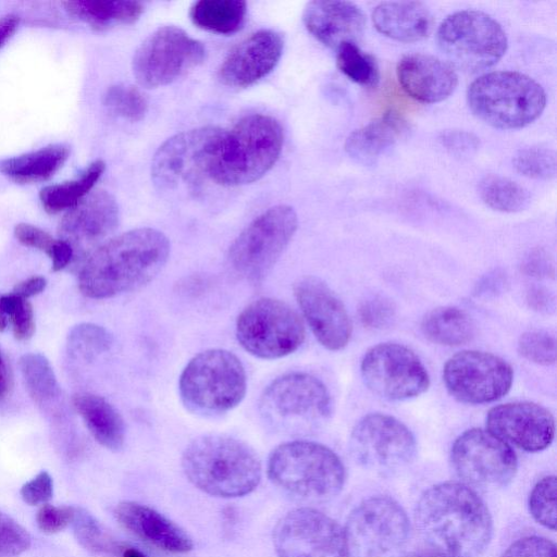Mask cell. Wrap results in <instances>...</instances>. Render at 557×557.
I'll return each mask as SVG.
<instances>
[{"label":"cell","mask_w":557,"mask_h":557,"mask_svg":"<svg viewBox=\"0 0 557 557\" xmlns=\"http://www.w3.org/2000/svg\"><path fill=\"white\" fill-rule=\"evenodd\" d=\"M413 521L424 543L449 557H478L493 535L485 503L473 488L458 482L428 488L416 505Z\"/></svg>","instance_id":"cell-1"},{"label":"cell","mask_w":557,"mask_h":557,"mask_svg":"<svg viewBox=\"0 0 557 557\" xmlns=\"http://www.w3.org/2000/svg\"><path fill=\"white\" fill-rule=\"evenodd\" d=\"M160 231L140 227L114 236L95 249L78 269V287L87 297L104 299L138 289L152 281L170 256Z\"/></svg>","instance_id":"cell-2"},{"label":"cell","mask_w":557,"mask_h":557,"mask_svg":"<svg viewBox=\"0 0 557 557\" xmlns=\"http://www.w3.org/2000/svg\"><path fill=\"white\" fill-rule=\"evenodd\" d=\"M182 468L197 488L223 498L251 493L262 474L260 459L252 448L220 434L193 440L183 453Z\"/></svg>","instance_id":"cell-3"},{"label":"cell","mask_w":557,"mask_h":557,"mask_svg":"<svg viewBox=\"0 0 557 557\" xmlns=\"http://www.w3.org/2000/svg\"><path fill=\"white\" fill-rule=\"evenodd\" d=\"M283 129L272 116L251 114L224 131L209 169V178L239 186L261 178L277 161Z\"/></svg>","instance_id":"cell-4"},{"label":"cell","mask_w":557,"mask_h":557,"mask_svg":"<svg viewBox=\"0 0 557 557\" xmlns=\"http://www.w3.org/2000/svg\"><path fill=\"white\" fill-rule=\"evenodd\" d=\"M268 475L295 500L319 504L338 495L346 473L342 460L329 447L311 441H290L270 454Z\"/></svg>","instance_id":"cell-5"},{"label":"cell","mask_w":557,"mask_h":557,"mask_svg":"<svg viewBox=\"0 0 557 557\" xmlns=\"http://www.w3.org/2000/svg\"><path fill=\"white\" fill-rule=\"evenodd\" d=\"M467 103L481 121L499 129H518L544 111L546 94L532 77L515 71H493L467 89Z\"/></svg>","instance_id":"cell-6"},{"label":"cell","mask_w":557,"mask_h":557,"mask_svg":"<svg viewBox=\"0 0 557 557\" xmlns=\"http://www.w3.org/2000/svg\"><path fill=\"white\" fill-rule=\"evenodd\" d=\"M178 389L191 411L212 416L240 404L247 389L246 371L239 358L226 349H207L183 369Z\"/></svg>","instance_id":"cell-7"},{"label":"cell","mask_w":557,"mask_h":557,"mask_svg":"<svg viewBox=\"0 0 557 557\" xmlns=\"http://www.w3.org/2000/svg\"><path fill=\"white\" fill-rule=\"evenodd\" d=\"M436 40L448 63L467 73L492 67L508 46L502 25L478 10H462L446 16L437 28Z\"/></svg>","instance_id":"cell-8"},{"label":"cell","mask_w":557,"mask_h":557,"mask_svg":"<svg viewBox=\"0 0 557 557\" xmlns=\"http://www.w3.org/2000/svg\"><path fill=\"white\" fill-rule=\"evenodd\" d=\"M298 226L295 210L286 205L269 208L251 221L231 244L232 269L249 282H260L290 243Z\"/></svg>","instance_id":"cell-9"},{"label":"cell","mask_w":557,"mask_h":557,"mask_svg":"<svg viewBox=\"0 0 557 557\" xmlns=\"http://www.w3.org/2000/svg\"><path fill=\"white\" fill-rule=\"evenodd\" d=\"M305 325L286 302L261 297L248 304L236 320L240 346L260 359H278L296 351L304 343Z\"/></svg>","instance_id":"cell-10"},{"label":"cell","mask_w":557,"mask_h":557,"mask_svg":"<svg viewBox=\"0 0 557 557\" xmlns=\"http://www.w3.org/2000/svg\"><path fill=\"white\" fill-rule=\"evenodd\" d=\"M223 132L216 126H202L184 131L164 141L151 163L154 185L164 191L197 188L209 177Z\"/></svg>","instance_id":"cell-11"},{"label":"cell","mask_w":557,"mask_h":557,"mask_svg":"<svg viewBox=\"0 0 557 557\" xmlns=\"http://www.w3.org/2000/svg\"><path fill=\"white\" fill-rule=\"evenodd\" d=\"M409 529L406 511L392 497L364 499L344 528L349 557H391L406 543Z\"/></svg>","instance_id":"cell-12"},{"label":"cell","mask_w":557,"mask_h":557,"mask_svg":"<svg viewBox=\"0 0 557 557\" xmlns=\"http://www.w3.org/2000/svg\"><path fill=\"white\" fill-rule=\"evenodd\" d=\"M203 45L180 27L162 26L149 35L136 50L132 67L139 85L165 86L201 64Z\"/></svg>","instance_id":"cell-13"},{"label":"cell","mask_w":557,"mask_h":557,"mask_svg":"<svg viewBox=\"0 0 557 557\" xmlns=\"http://www.w3.org/2000/svg\"><path fill=\"white\" fill-rule=\"evenodd\" d=\"M262 417L277 428H295L327 418L332 410L331 395L315 376L290 372L273 380L259 401Z\"/></svg>","instance_id":"cell-14"},{"label":"cell","mask_w":557,"mask_h":557,"mask_svg":"<svg viewBox=\"0 0 557 557\" xmlns=\"http://www.w3.org/2000/svg\"><path fill=\"white\" fill-rule=\"evenodd\" d=\"M450 460L462 483L480 490L506 486L518 467L510 445L482 429L460 434L453 444Z\"/></svg>","instance_id":"cell-15"},{"label":"cell","mask_w":557,"mask_h":557,"mask_svg":"<svg viewBox=\"0 0 557 557\" xmlns=\"http://www.w3.org/2000/svg\"><path fill=\"white\" fill-rule=\"evenodd\" d=\"M417 450L411 431L396 418L370 413L361 418L350 435L354 460L368 470L389 474L412 461Z\"/></svg>","instance_id":"cell-16"},{"label":"cell","mask_w":557,"mask_h":557,"mask_svg":"<svg viewBox=\"0 0 557 557\" xmlns=\"http://www.w3.org/2000/svg\"><path fill=\"white\" fill-rule=\"evenodd\" d=\"M360 371L366 385L389 400L414 398L430 385L429 373L420 358L397 343H381L368 349Z\"/></svg>","instance_id":"cell-17"},{"label":"cell","mask_w":557,"mask_h":557,"mask_svg":"<svg viewBox=\"0 0 557 557\" xmlns=\"http://www.w3.org/2000/svg\"><path fill=\"white\" fill-rule=\"evenodd\" d=\"M273 545L278 557H349L344 528L311 507L283 516L273 530Z\"/></svg>","instance_id":"cell-18"},{"label":"cell","mask_w":557,"mask_h":557,"mask_svg":"<svg viewBox=\"0 0 557 557\" xmlns=\"http://www.w3.org/2000/svg\"><path fill=\"white\" fill-rule=\"evenodd\" d=\"M443 380L457 400L481 405L505 396L511 388L513 372L508 362L494 354L463 350L446 361Z\"/></svg>","instance_id":"cell-19"},{"label":"cell","mask_w":557,"mask_h":557,"mask_svg":"<svg viewBox=\"0 0 557 557\" xmlns=\"http://www.w3.org/2000/svg\"><path fill=\"white\" fill-rule=\"evenodd\" d=\"M119 206L108 191H90L65 212L58 226L59 238L71 245L73 263L79 269L88 256L115 231Z\"/></svg>","instance_id":"cell-20"},{"label":"cell","mask_w":557,"mask_h":557,"mask_svg":"<svg viewBox=\"0 0 557 557\" xmlns=\"http://www.w3.org/2000/svg\"><path fill=\"white\" fill-rule=\"evenodd\" d=\"M302 315L319 343L329 350L347 346L352 334L350 317L329 285L315 276H304L294 286Z\"/></svg>","instance_id":"cell-21"},{"label":"cell","mask_w":557,"mask_h":557,"mask_svg":"<svg viewBox=\"0 0 557 557\" xmlns=\"http://www.w3.org/2000/svg\"><path fill=\"white\" fill-rule=\"evenodd\" d=\"M487 431L525 451L547 448L555 435L553 414L543 406L531 401L506 403L490 409Z\"/></svg>","instance_id":"cell-22"},{"label":"cell","mask_w":557,"mask_h":557,"mask_svg":"<svg viewBox=\"0 0 557 557\" xmlns=\"http://www.w3.org/2000/svg\"><path fill=\"white\" fill-rule=\"evenodd\" d=\"M284 48L282 35L261 29L236 45L218 71L219 81L232 88H245L270 74L277 65Z\"/></svg>","instance_id":"cell-23"},{"label":"cell","mask_w":557,"mask_h":557,"mask_svg":"<svg viewBox=\"0 0 557 557\" xmlns=\"http://www.w3.org/2000/svg\"><path fill=\"white\" fill-rule=\"evenodd\" d=\"M302 21L307 30L322 45L337 49L346 42L361 38L366 15L350 1L314 0L304 9Z\"/></svg>","instance_id":"cell-24"},{"label":"cell","mask_w":557,"mask_h":557,"mask_svg":"<svg viewBox=\"0 0 557 557\" xmlns=\"http://www.w3.org/2000/svg\"><path fill=\"white\" fill-rule=\"evenodd\" d=\"M396 75L401 88L424 103L445 100L458 85V75L448 62L424 53L404 55L397 63Z\"/></svg>","instance_id":"cell-25"},{"label":"cell","mask_w":557,"mask_h":557,"mask_svg":"<svg viewBox=\"0 0 557 557\" xmlns=\"http://www.w3.org/2000/svg\"><path fill=\"white\" fill-rule=\"evenodd\" d=\"M114 516L126 530L161 549L186 553L194 546L183 529L146 505L121 502L114 509Z\"/></svg>","instance_id":"cell-26"},{"label":"cell","mask_w":557,"mask_h":557,"mask_svg":"<svg viewBox=\"0 0 557 557\" xmlns=\"http://www.w3.org/2000/svg\"><path fill=\"white\" fill-rule=\"evenodd\" d=\"M374 27L382 35L401 42L426 38L433 29V16L419 1H385L372 11Z\"/></svg>","instance_id":"cell-27"},{"label":"cell","mask_w":557,"mask_h":557,"mask_svg":"<svg viewBox=\"0 0 557 557\" xmlns=\"http://www.w3.org/2000/svg\"><path fill=\"white\" fill-rule=\"evenodd\" d=\"M406 129L405 121L396 113H385L347 137L345 150L356 162L373 165L399 139Z\"/></svg>","instance_id":"cell-28"},{"label":"cell","mask_w":557,"mask_h":557,"mask_svg":"<svg viewBox=\"0 0 557 557\" xmlns=\"http://www.w3.org/2000/svg\"><path fill=\"white\" fill-rule=\"evenodd\" d=\"M72 404L101 446L113 451L123 447L124 420L108 400L92 393L81 392L72 396Z\"/></svg>","instance_id":"cell-29"},{"label":"cell","mask_w":557,"mask_h":557,"mask_svg":"<svg viewBox=\"0 0 557 557\" xmlns=\"http://www.w3.org/2000/svg\"><path fill=\"white\" fill-rule=\"evenodd\" d=\"M69 154L67 146L51 144L1 160L0 173L18 184L44 182L51 178L64 165Z\"/></svg>","instance_id":"cell-30"},{"label":"cell","mask_w":557,"mask_h":557,"mask_svg":"<svg viewBox=\"0 0 557 557\" xmlns=\"http://www.w3.org/2000/svg\"><path fill=\"white\" fill-rule=\"evenodd\" d=\"M65 11L96 30L135 23L144 12L139 1L75 0L63 3Z\"/></svg>","instance_id":"cell-31"},{"label":"cell","mask_w":557,"mask_h":557,"mask_svg":"<svg viewBox=\"0 0 557 557\" xmlns=\"http://www.w3.org/2000/svg\"><path fill=\"white\" fill-rule=\"evenodd\" d=\"M421 331L432 343L443 346H459L474 336V324L461 309L451 306L431 310L422 320Z\"/></svg>","instance_id":"cell-32"},{"label":"cell","mask_w":557,"mask_h":557,"mask_svg":"<svg viewBox=\"0 0 557 557\" xmlns=\"http://www.w3.org/2000/svg\"><path fill=\"white\" fill-rule=\"evenodd\" d=\"M104 169V162L96 160L75 180L44 187L39 193V200L44 210L50 214H55L76 206L92 190Z\"/></svg>","instance_id":"cell-33"},{"label":"cell","mask_w":557,"mask_h":557,"mask_svg":"<svg viewBox=\"0 0 557 557\" xmlns=\"http://www.w3.org/2000/svg\"><path fill=\"white\" fill-rule=\"evenodd\" d=\"M246 14L247 4L242 0H200L189 10L190 20L197 27L221 35L238 32Z\"/></svg>","instance_id":"cell-34"},{"label":"cell","mask_w":557,"mask_h":557,"mask_svg":"<svg viewBox=\"0 0 557 557\" xmlns=\"http://www.w3.org/2000/svg\"><path fill=\"white\" fill-rule=\"evenodd\" d=\"M478 193L487 207L506 213L522 211L531 201L527 188L508 177L495 174L486 175L479 182Z\"/></svg>","instance_id":"cell-35"},{"label":"cell","mask_w":557,"mask_h":557,"mask_svg":"<svg viewBox=\"0 0 557 557\" xmlns=\"http://www.w3.org/2000/svg\"><path fill=\"white\" fill-rule=\"evenodd\" d=\"M18 366L27 393L37 405H49L60 396L55 374L44 355L25 354L20 358Z\"/></svg>","instance_id":"cell-36"},{"label":"cell","mask_w":557,"mask_h":557,"mask_svg":"<svg viewBox=\"0 0 557 557\" xmlns=\"http://www.w3.org/2000/svg\"><path fill=\"white\" fill-rule=\"evenodd\" d=\"M72 525L77 542L91 554L99 557L121 556L124 546L120 545L86 510L76 508Z\"/></svg>","instance_id":"cell-37"},{"label":"cell","mask_w":557,"mask_h":557,"mask_svg":"<svg viewBox=\"0 0 557 557\" xmlns=\"http://www.w3.org/2000/svg\"><path fill=\"white\" fill-rule=\"evenodd\" d=\"M336 64L345 76L360 86L375 87L379 84L376 60L355 42L343 44L336 49Z\"/></svg>","instance_id":"cell-38"},{"label":"cell","mask_w":557,"mask_h":557,"mask_svg":"<svg viewBox=\"0 0 557 557\" xmlns=\"http://www.w3.org/2000/svg\"><path fill=\"white\" fill-rule=\"evenodd\" d=\"M66 346L71 358L89 362L111 348L112 336L100 325L79 323L70 331Z\"/></svg>","instance_id":"cell-39"},{"label":"cell","mask_w":557,"mask_h":557,"mask_svg":"<svg viewBox=\"0 0 557 557\" xmlns=\"http://www.w3.org/2000/svg\"><path fill=\"white\" fill-rule=\"evenodd\" d=\"M103 104L113 114L137 122L144 119L148 102L143 92L135 86L115 84L110 86L102 98Z\"/></svg>","instance_id":"cell-40"},{"label":"cell","mask_w":557,"mask_h":557,"mask_svg":"<svg viewBox=\"0 0 557 557\" xmlns=\"http://www.w3.org/2000/svg\"><path fill=\"white\" fill-rule=\"evenodd\" d=\"M513 169L533 180H552L556 175V154L548 148L532 146L519 150L512 158Z\"/></svg>","instance_id":"cell-41"},{"label":"cell","mask_w":557,"mask_h":557,"mask_svg":"<svg viewBox=\"0 0 557 557\" xmlns=\"http://www.w3.org/2000/svg\"><path fill=\"white\" fill-rule=\"evenodd\" d=\"M557 480L555 475L541 479L529 497L530 513L536 522L556 530L557 524Z\"/></svg>","instance_id":"cell-42"},{"label":"cell","mask_w":557,"mask_h":557,"mask_svg":"<svg viewBox=\"0 0 557 557\" xmlns=\"http://www.w3.org/2000/svg\"><path fill=\"white\" fill-rule=\"evenodd\" d=\"M518 351L530 362L541 366L554 364L557 352L555 336L546 331H528L518 341Z\"/></svg>","instance_id":"cell-43"},{"label":"cell","mask_w":557,"mask_h":557,"mask_svg":"<svg viewBox=\"0 0 557 557\" xmlns=\"http://www.w3.org/2000/svg\"><path fill=\"white\" fill-rule=\"evenodd\" d=\"M32 545L27 530L0 510V557H16Z\"/></svg>","instance_id":"cell-44"},{"label":"cell","mask_w":557,"mask_h":557,"mask_svg":"<svg viewBox=\"0 0 557 557\" xmlns=\"http://www.w3.org/2000/svg\"><path fill=\"white\" fill-rule=\"evenodd\" d=\"M358 314L364 327L382 330L393 323L396 309L389 299L383 296H372L360 304Z\"/></svg>","instance_id":"cell-45"},{"label":"cell","mask_w":557,"mask_h":557,"mask_svg":"<svg viewBox=\"0 0 557 557\" xmlns=\"http://www.w3.org/2000/svg\"><path fill=\"white\" fill-rule=\"evenodd\" d=\"M76 508L44 504L36 513L38 529L46 534H55L73 523Z\"/></svg>","instance_id":"cell-46"},{"label":"cell","mask_w":557,"mask_h":557,"mask_svg":"<svg viewBox=\"0 0 557 557\" xmlns=\"http://www.w3.org/2000/svg\"><path fill=\"white\" fill-rule=\"evenodd\" d=\"M502 557H557V550L552 541L532 535L513 542Z\"/></svg>","instance_id":"cell-47"},{"label":"cell","mask_w":557,"mask_h":557,"mask_svg":"<svg viewBox=\"0 0 557 557\" xmlns=\"http://www.w3.org/2000/svg\"><path fill=\"white\" fill-rule=\"evenodd\" d=\"M440 144L451 154L468 157L480 147V138L465 129H446L438 135Z\"/></svg>","instance_id":"cell-48"},{"label":"cell","mask_w":557,"mask_h":557,"mask_svg":"<svg viewBox=\"0 0 557 557\" xmlns=\"http://www.w3.org/2000/svg\"><path fill=\"white\" fill-rule=\"evenodd\" d=\"M9 317L16 339L26 341L33 336L35 332L34 310L27 299L16 296Z\"/></svg>","instance_id":"cell-49"},{"label":"cell","mask_w":557,"mask_h":557,"mask_svg":"<svg viewBox=\"0 0 557 557\" xmlns=\"http://www.w3.org/2000/svg\"><path fill=\"white\" fill-rule=\"evenodd\" d=\"M20 495L30 506L47 504L53 496V480L51 475L47 471L39 472L22 485Z\"/></svg>","instance_id":"cell-50"},{"label":"cell","mask_w":557,"mask_h":557,"mask_svg":"<svg viewBox=\"0 0 557 557\" xmlns=\"http://www.w3.org/2000/svg\"><path fill=\"white\" fill-rule=\"evenodd\" d=\"M14 235L22 245L41 250L48 256L57 242L48 232L28 223L16 224Z\"/></svg>","instance_id":"cell-51"},{"label":"cell","mask_w":557,"mask_h":557,"mask_svg":"<svg viewBox=\"0 0 557 557\" xmlns=\"http://www.w3.org/2000/svg\"><path fill=\"white\" fill-rule=\"evenodd\" d=\"M521 271L533 278H549L555 274L554 261L543 248L530 250L522 259Z\"/></svg>","instance_id":"cell-52"},{"label":"cell","mask_w":557,"mask_h":557,"mask_svg":"<svg viewBox=\"0 0 557 557\" xmlns=\"http://www.w3.org/2000/svg\"><path fill=\"white\" fill-rule=\"evenodd\" d=\"M527 302L539 312H550L555 308L554 295L543 287H533L528 292Z\"/></svg>","instance_id":"cell-53"},{"label":"cell","mask_w":557,"mask_h":557,"mask_svg":"<svg viewBox=\"0 0 557 557\" xmlns=\"http://www.w3.org/2000/svg\"><path fill=\"white\" fill-rule=\"evenodd\" d=\"M49 258L52 260V271L58 272L73 262L74 251L70 244L58 238Z\"/></svg>","instance_id":"cell-54"},{"label":"cell","mask_w":557,"mask_h":557,"mask_svg":"<svg viewBox=\"0 0 557 557\" xmlns=\"http://www.w3.org/2000/svg\"><path fill=\"white\" fill-rule=\"evenodd\" d=\"M47 281L42 276H32L27 280H24L17 283L13 289V294L28 299L32 296L38 295L46 288Z\"/></svg>","instance_id":"cell-55"},{"label":"cell","mask_w":557,"mask_h":557,"mask_svg":"<svg viewBox=\"0 0 557 557\" xmlns=\"http://www.w3.org/2000/svg\"><path fill=\"white\" fill-rule=\"evenodd\" d=\"M20 25V17L10 13L0 17V48L13 36Z\"/></svg>","instance_id":"cell-56"},{"label":"cell","mask_w":557,"mask_h":557,"mask_svg":"<svg viewBox=\"0 0 557 557\" xmlns=\"http://www.w3.org/2000/svg\"><path fill=\"white\" fill-rule=\"evenodd\" d=\"M11 384V372L7 360L0 350V401H2L10 392Z\"/></svg>","instance_id":"cell-57"},{"label":"cell","mask_w":557,"mask_h":557,"mask_svg":"<svg viewBox=\"0 0 557 557\" xmlns=\"http://www.w3.org/2000/svg\"><path fill=\"white\" fill-rule=\"evenodd\" d=\"M403 557H449L435 550H422L408 553Z\"/></svg>","instance_id":"cell-58"},{"label":"cell","mask_w":557,"mask_h":557,"mask_svg":"<svg viewBox=\"0 0 557 557\" xmlns=\"http://www.w3.org/2000/svg\"><path fill=\"white\" fill-rule=\"evenodd\" d=\"M120 557H146L141 552L134 547L124 546Z\"/></svg>","instance_id":"cell-59"},{"label":"cell","mask_w":557,"mask_h":557,"mask_svg":"<svg viewBox=\"0 0 557 557\" xmlns=\"http://www.w3.org/2000/svg\"><path fill=\"white\" fill-rule=\"evenodd\" d=\"M10 318L4 308L0 305V332L4 331L9 324Z\"/></svg>","instance_id":"cell-60"}]
</instances>
